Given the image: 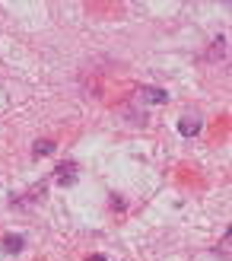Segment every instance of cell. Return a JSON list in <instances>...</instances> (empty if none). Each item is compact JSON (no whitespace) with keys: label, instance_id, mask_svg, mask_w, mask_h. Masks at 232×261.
Wrapping results in <instances>:
<instances>
[{"label":"cell","instance_id":"1","mask_svg":"<svg viewBox=\"0 0 232 261\" xmlns=\"http://www.w3.org/2000/svg\"><path fill=\"white\" fill-rule=\"evenodd\" d=\"M178 130H182L185 137H191V134H197V130H200V118H197V115H185V118L178 121Z\"/></svg>","mask_w":232,"mask_h":261},{"label":"cell","instance_id":"2","mask_svg":"<svg viewBox=\"0 0 232 261\" xmlns=\"http://www.w3.org/2000/svg\"><path fill=\"white\" fill-rule=\"evenodd\" d=\"M140 99H143V102H165V93H162V89L147 86V89H140Z\"/></svg>","mask_w":232,"mask_h":261},{"label":"cell","instance_id":"3","mask_svg":"<svg viewBox=\"0 0 232 261\" xmlns=\"http://www.w3.org/2000/svg\"><path fill=\"white\" fill-rule=\"evenodd\" d=\"M48 153H54V143H51V140H38L35 143V156H48Z\"/></svg>","mask_w":232,"mask_h":261},{"label":"cell","instance_id":"4","mask_svg":"<svg viewBox=\"0 0 232 261\" xmlns=\"http://www.w3.org/2000/svg\"><path fill=\"white\" fill-rule=\"evenodd\" d=\"M22 249V239L19 236H7V252H19Z\"/></svg>","mask_w":232,"mask_h":261}]
</instances>
